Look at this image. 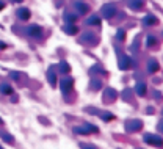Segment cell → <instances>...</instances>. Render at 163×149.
<instances>
[{
	"mask_svg": "<svg viewBox=\"0 0 163 149\" xmlns=\"http://www.w3.org/2000/svg\"><path fill=\"white\" fill-rule=\"evenodd\" d=\"M100 118H104V119H113V115H108V112H104V113H102L100 115Z\"/></svg>",
	"mask_w": 163,
	"mask_h": 149,
	"instance_id": "obj_24",
	"label": "cell"
},
{
	"mask_svg": "<svg viewBox=\"0 0 163 149\" xmlns=\"http://www.w3.org/2000/svg\"><path fill=\"white\" fill-rule=\"evenodd\" d=\"M126 129L127 132H137L141 129V121L140 119H130L126 123Z\"/></svg>",
	"mask_w": 163,
	"mask_h": 149,
	"instance_id": "obj_4",
	"label": "cell"
},
{
	"mask_svg": "<svg viewBox=\"0 0 163 149\" xmlns=\"http://www.w3.org/2000/svg\"><path fill=\"white\" fill-rule=\"evenodd\" d=\"M5 47H7V44H5L3 41H0V49H5Z\"/></svg>",
	"mask_w": 163,
	"mask_h": 149,
	"instance_id": "obj_27",
	"label": "cell"
},
{
	"mask_svg": "<svg viewBox=\"0 0 163 149\" xmlns=\"http://www.w3.org/2000/svg\"><path fill=\"white\" fill-rule=\"evenodd\" d=\"M118 96V93H116V90L115 88H107L105 90V99L108 102H111V101H115V97Z\"/></svg>",
	"mask_w": 163,
	"mask_h": 149,
	"instance_id": "obj_10",
	"label": "cell"
},
{
	"mask_svg": "<svg viewBox=\"0 0 163 149\" xmlns=\"http://www.w3.org/2000/svg\"><path fill=\"white\" fill-rule=\"evenodd\" d=\"M159 69V64H157L155 60H151V61L148 63V71L149 72H155V71Z\"/></svg>",
	"mask_w": 163,
	"mask_h": 149,
	"instance_id": "obj_16",
	"label": "cell"
},
{
	"mask_svg": "<svg viewBox=\"0 0 163 149\" xmlns=\"http://www.w3.org/2000/svg\"><path fill=\"white\" fill-rule=\"evenodd\" d=\"M148 113L152 115V113H154V108H151V107H149V108H148Z\"/></svg>",
	"mask_w": 163,
	"mask_h": 149,
	"instance_id": "obj_29",
	"label": "cell"
},
{
	"mask_svg": "<svg viewBox=\"0 0 163 149\" xmlns=\"http://www.w3.org/2000/svg\"><path fill=\"white\" fill-rule=\"evenodd\" d=\"M63 31L68 33V35H75V33H77V25H74V22H68V24L63 27Z\"/></svg>",
	"mask_w": 163,
	"mask_h": 149,
	"instance_id": "obj_8",
	"label": "cell"
},
{
	"mask_svg": "<svg viewBox=\"0 0 163 149\" xmlns=\"http://www.w3.org/2000/svg\"><path fill=\"white\" fill-rule=\"evenodd\" d=\"M0 91H2L3 94H11L13 88L9 86V85H7V83H2V85H0Z\"/></svg>",
	"mask_w": 163,
	"mask_h": 149,
	"instance_id": "obj_17",
	"label": "cell"
},
{
	"mask_svg": "<svg viewBox=\"0 0 163 149\" xmlns=\"http://www.w3.org/2000/svg\"><path fill=\"white\" fill-rule=\"evenodd\" d=\"M154 24H157V18H155V16H146L144 20H143V25H146V27H151Z\"/></svg>",
	"mask_w": 163,
	"mask_h": 149,
	"instance_id": "obj_13",
	"label": "cell"
},
{
	"mask_svg": "<svg viewBox=\"0 0 163 149\" xmlns=\"http://www.w3.org/2000/svg\"><path fill=\"white\" fill-rule=\"evenodd\" d=\"M129 7L132 8V9H140L141 7H143V2H141V0H130Z\"/></svg>",
	"mask_w": 163,
	"mask_h": 149,
	"instance_id": "obj_15",
	"label": "cell"
},
{
	"mask_svg": "<svg viewBox=\"0 0 163 149\" xmlns=\"http://www.w3.org/2000/svg\"><path fill=\"white\" fill-rule=\"evenodd\" d=\"M11 2H13V3H14V2H16V3H20L22 0H11Z\"/></svg>",
	"mask_w": 163,
	"mask_h": 149,
	"instance_id": "obj_31",
	"label": "cell"
},
{
	"mask_svg": "<svg viewBox=\"0 0 163 149\" xmlns=\"http://www.w3.org/2000/svg\"><path fill=\"white\" fill-rule=\"evenodd\" d=\"M144 141L149 143V145H155V146H162V138L159 135H151V134H146L144 135Z\"/></svg>",
	"mask_w": 163,
	"mask_h": 149,
	"instance_id": "obj_5",
	"label": "cell"
},
{
	"mask_svg": "<svg viewBox=\"0 0 163 149\" xmlns=\"http://www.w3.org/2000/svg\"><path fill=\"white\" fill-rule=\"evenodd\" d=\"M102 16H104L105 19H110V18H113L115 16V13H116V8H115V5H111V3H107V5H104L102 7Z\"/></svg>",
	"mask_w": 163,
	"mask_h": 149,
	"instance_id": "obj_3",
	"label": "cell"
},
{
	"mask_svg": "<svg viewBox=\"0 0 163 149\" xmlns=\"http://www.w3.org/2000/svg\"><path fill=\"white\" fill-rule=\"evenodd\" d=\"M75 8H77V11L80 14H85V13L90 11V7L86 3H83V2H75Z\"/></svg>",
	"mask_w": 163,
	"mask_h": 149,
	"instance_id": "obj_12",
	"label": "cell"
},
{
	"mask_svg": "<svg viewBox=\"0 0 163 149\" xmlns=\"http://www.w3.org/2000/svg\"><path fill=\"white\" fill-rule=\"evenodd\" d=\"M132 66V60H130V57H127V55H121L119 57V69H127Z\"/></svg>",
	"mask_w": 163,
	"mask_h": 149,
	"instance_id": "obj_6",
	"label": "cell"
},
{
	"mask_svg": "<svg viewBox=\"0 0 163 149\" xmlns=\"http://www.w3.org/2000/svg\"><path fill=\"white\" fill-rule=\"evenodd\" d=\"M47 80H49V83H50L52 86H55V83H57V75H55V72L50 69L47 72Z\"/></svg>",
	"mask_w": 163,
	"mask_h": 149,
	"instance_id": "obj_14",
	"label": "cell"
},
{
	"mask_svg": "<svg viewBox=\"0 0 163 149\" xmlns=\"http://www.w3.org/2000/svg\"><path fill=\"white\" fill-rule=\"evenodd\" d=\"M0 124H2V119H0Z\"/></svg>",
	"mask_w": 163,
	"mask_h": 149,
	"instance_id": "obj_32",
	"label": "cell"
},
{
	"mask_svg": "<svg viewBox=\"0 0 163 149\" xmlns=\"http://www.w3.org/2000/svg\"><path fill=\"white\" fill-rule=\"evenodd\" d=\"M27 35L31 36V38H39V36H41L39 25H30L28 28H27Z\"/></svg>",
	"mask_w": 163,
	"mask_h": 149,
	"instance_id": "obj_7",
	"label": "cell"
},
{
	"mask_svg": "<svg viewBox=\"0 0 163 149\" xmlns=\"http://www.w3.org/2000/svg\"><path fill=\"white\" fill-rule=\"evenodd\" d=\"M86 24H88V25H99L100 24V19L97 18V16H91V18L86 20Z\"/></svg>",
	"mask_w": 163,
	"mask_h": 149,
	"instance_id": "obj_19",
	"label": "cell"
},
{
	"mask_svg": "<svg viewBox=\"0 0 163 149\" xmlns=\"http://www.w3.org/2000/svg\"><path fill=\"white\" fill-rule=\"evenodd\" d=\"M118 39H119V41H124V31H122V30L118 31Z\"/></svg>",
	"mask_w": 163,
	"mask_h": 149,
	"instance_id": "obj_25",
	"label": "cell"
},
{
	"mask_svg": "<svg viewBox=\"0 0 163 149\" xmlns=\"http://www.w3.org/2000/svg\"><path fill=\"white\" fill-rule=\"evenodd\" d=\"M154 44H155V36H148V39H146V46L152 47Z\"/></svg>",
	"mask_w": 163,
	"mask_h": 149,
	"instance_id": "obj_22",
	"label": "cell"
},
{
	"mask_svg": "<svg viewBox=\"0 0 163 149\" xmlns=\"http://www.w3.org/2000/svg\"><path fill=\"white\" fill-rule=\"evenodd\" d=\"M82 148H94L93 145H82Z\"/></svg>",
	"mask_w": 163,
	"mask_h": 149,
	"instance_id": "obj_30",
	"label": "cell"
},
{
	"mask_svg": "<svg viewBox=\"0 0 163 149\" xmlns=\"http://www.w3.org/2000/svg\"><path fill=\"white\" fill-rule=\"evenodd\" d=\"M3 8H5V3H3V2H2V0H0V11H2V9H3Z\"/></svg>",
	"mask_w": 163,
	"mask_h": 149,
	"instance_id": "obj_28",
	"label": "cell"
},
{
	"mask_svg": "<svg viewBox=\"0 0 163 149\" xmlns=\"http://www.w3.org/2000/svg\"><path fill=\"white\" fill-rule=\"evenodd\" d=\"M91 88H93V90H100V88H102V82L93 80V82H91Z\"/></svg>",
	"mask_w": 163,
	"mask_h": 149,
	"instance_id": "obj_21",
	"label": "cell"
},
{
	"mask_svg": "<svg viewBox=\"0 0 163 149\" xmlns=\"http://www.w3.org/2000/svg\"><path fill=\"white\" fill-rule=\"evenodd\" d=\"M58 69H60V71H61V72L64 74V72H69V69H71V68H69V64H68L66 61H60V64H58Z\"/></svg>",
	"mask_w": 163,
	"mask_h": 149,
	"instance_id": "obj_20",
	"label": "cell"
},
{
	"mask_svg": "<svg viewBox=\"0 0 163 149\" xmlns=\"http://www.w3.org/2000/svg\"><path fill=\"white\" fill-rule=\"evenodd\" d=\"M75 134H80V135H88V134H97L99 129L93 124H85L83 127H74Z\"/></svg>",
	"mask_w": 163,
	"mask_h": 149,
	"instance_id": "obj_1",
	"label": "cell"
},
{
	"mask_svg": "<svg viewBox=\"0 0 163 149\" xmlns=\"http://www.w3.org/2000/svg\"><path fill=\"white\" fill-rule=\"evenodd\" d=\"M11 79L13 80H17L19 79V72H11Z\"/></svg>",
	"mask_w": 163,
	"mask_h": 149,
	"instance_id": "obj_26",
	"label": "cell"
},
{
	"mask_svg": "<svg viewBox=\"0 0 163 149\" xmlns=\"http://www.w3.org/2000/svg\"><path fill=\"white\" fill-rule=\"evenodd\" d=\"M72 86H74V80L71 79V77H63L61 82H60V88H61L63 94H68V93H71Z\"/></svg>",
	"mask_w": 163,
	"mask_h": 149,
	"instance_id": "obj_2",
	"label": "cell"
},
{
	"mask_svg": "<svg viewBox=\"0 0 163 149\" xmlns=\"http://www.w3.org/2000/svg\"><path fill=\"white\" fill-rule=\"evenodd\" d=\"M16 14H17V18H19V19H22V20L30 19V11L27 9V8H19L17 11H16Z\"/></svg>",
	"mask_w": 163,
	"mask_h": 149,
	"instance_id": "obj_9",
	"label": "cell"
},
{
	"mask_svg": "<svg viewBox=\"0 0 163 149\" xmlns=\"http://www.w3.org/2000/svg\"><path fill=\"white\" fill-rule=\"evenodd\" d=\"M77 20V14L74 13H64V22H75Z\"/></svg>",
	"mask_w": 163,
	"mask_h": 149,
	"instance_id": "obj_18",
	"label": "cell"
},
{
	"mask_svg": "<svg viewBox=\"0 0 163 149\" xmlns=\"http://www.w3.org/2000/svg\"><path fill=\"white\" fill-rule=\"evenodd\" d=\"M0 137H3V140L7 141V143H11L13 141V137L8 135V134H2V132H0Z\"/></svg>",
	"mask_w": 163,
	"mask_h": 149,
	"instance_id": "obj_23",
	"label": "cell"
},
{
	"mask_svg": "<svg viewBox=\"0 0 163 149\" xmlns=\"http://www.w3.org/2000/svg\"><path fill=\"white\" fill-rule=\"evenodd\" d=\"M135 93H137L138 96H144L146 94V83L144 82H138V83L135 85Z\"/></svg>",
	"mask_w": 163,
	"mask_h": 149,
	"instance_id": "obj_11",
	"label": "cell"
}]
</instances>
